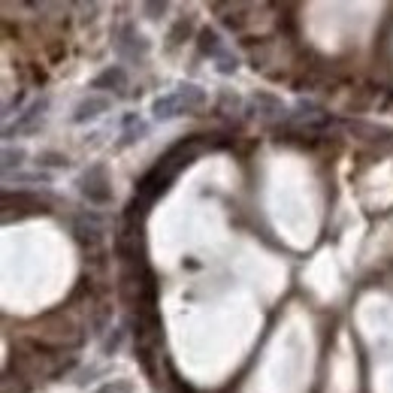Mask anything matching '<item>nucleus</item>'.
<instances>
[{"mask_svg":"<svg viewBox=\"0 0 393 393\" xmlns=\"http://www.w3.org/2000/svg\"><path fill=\"white\" fill-rule=\"evenodd\" d=\"M94 393H133V385L130 381H112V385H103L100 390Z\"/></svg>","mask_w":393,"mask_h":393,"instance_id":"nucleus-3","label":"nucleus"},{"mask_svg":"<svg viewBox=\"0 0 393 393\" xmlns=\"http://www.w3.org/2000/svg\"><path fill=\"white\" fill-rule=\"evenodd\" d=\"M82 194L91 200V203H109L112 191H109V179H106V170L103 167H91L88 172L82 176Z\"/></svg>","mask_w":393,"mask_h":393,"instance_id":"nucleus-1","label":"nucleus"},{"mask_svg":"<svg viewBox=\"0 0 393 393\" xmlns=\"http://www.w3.org/2000/svg\"><path fill=\"white\" fill-rule=\"evenodd\" d=\"M109 109V100L106 97H88V100H82L79 106H76V115H73V121H85V118H94V115H100V112H106Z\"/></svg>","mask_w":393,"mask_h":393,"instance_id":"nucleus-2","label":"nucleus"}]
</instances>
